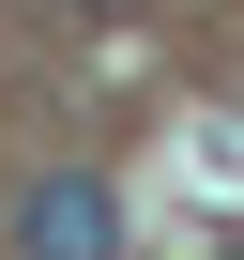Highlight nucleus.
Masks as SVG:
<instances>
[{"mask_svg":"<svg viewBox=\"0 0 244 260\" xmlns=\"http://www.w3.org/2000/svg\"><path fill=\"white\" fill-rule=\"evenodd\" d=\"M16 260H122V184L107 169H31L16 184Z\"/></svg>","mask_w":244,"mask_h":260,"instance_id":"1","label":"nucleus"},{"mask_svg":"<svg viewBox=\"0 0 244 260\" xmlns=\"http://www.w3.org/2000/svg\"><path fill=\"white\" fill-rule=\"evenodd\" d=\"M61 16H138V0H61Z\"/></svg>","mask_w":244,"mask_h":260,"instance_id":"2","label":"nucleus"},{"mask_svg":"<svg viewBox=\"0 0 244 260\" xmlns=\"http://www.w3.org/2000/svg\"><path fill=\"white\" fill-rule=\"evenodd\" d=\"M229 260H244V245H229Z\"/></svg>","mask_w":244,"mask_h":260,"instance_id":"3","label":"nucleus"}]
</instances>
